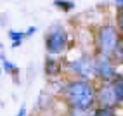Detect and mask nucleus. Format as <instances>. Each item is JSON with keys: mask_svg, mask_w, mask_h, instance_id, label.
Here are the masks:
<instances>
[{"mask_svg": "<svg viewBox=\"0 0 123 116\" xmlns=\"http://www.w3.org/2000/svg\"><path fill=\"white\" fill-rule=\"evenodd\" d=\"M69 99L76 107L83 109V107L90 106V102H92V99H94V94H92V90H90V87L87 83L76 81V83H73L69 87Z\"/></svg>", "mask_w": 123, "mask_h": 116, "instance_id": "1", "label": "nucleus"}, {"mask_svg": "<svg viewBox=\"0 0 123 116\" xmlns=\"http://www.w3.org/2000/svg\"><path fill=\"white\" fill-rule=\"evenodd\" d=\"M66 45V35L62 30H54L47 38V47L50 52H61Z\"/></svg>", "mask_w": 123, "mask_h": 116, "instance_id": "2", "label": "nucleus"}, {"mask_svg": "<svg viewBox=\"0 0 123 116\" xmlns=\"http://www.w3.org/2000/svg\"><path fill=\"white\" fill-rule=\"evenodd\" d=\"M99 42H101V49L104 54H109L114 47H116V33H114L113 28H104L101 31V37H99Z\"/></svg>", "mask_w": 123, "mask_h": 116, "instance_id": "3", "label": "nucleus"}, {"mask_svg": "<svg viewBox=\"0 0 123 116\" xmlns=\"http://www.w3.org/2000/svg\"><path fill=\"white\" fill-rule=\"evenodd\" d=\"M101 101L106 106H113L116 102V92H114V87H104L101 90Z\"/></svg>", "mask_w": 123, "mask_h": 116, "instance_id": "4", "label": "nucleus"}, {"mask_svg": "<svg viewBox=\"0 0 123 116\" xmlns=\"http://www.w3.org/2000/svg\"><path fill=\"white\" fill-rule=\"evenodd\" d=\"M97 69H99V73L102 74L104 78H109V76H113V66L109 64V61L106 59V57L99 61V66H97Z\"/></svg>", "mask_w": 123, "mask_h": 116, "instance_id": "5", "label": "nucleus"}, {"mask_svg": "<svg viewBox=\"0 0 123 116\" xmlns=\"http://www.w3.org/2000/svg\"><path fill=\"white\" fill-rule=\"evenodd\" d=\"M114 92H116V99H118V101H123V80L118 81V85L114 87Z\"/></svg>", "mask_w": 123, "mask_h": 116, "instance_id": "6", "label": "nucleus"}, {"mask_svg": "<svg viewBox=\"0 0 123 116\" xmlns=\"http://www.w3.org/2000/svg\"><path fill=\"white\" fill-rule=\"evenodd\" d=\"M94 116H114L111 109H101V111H97Z\"/></svg>", "mask_w": 123, "mask_h": 116, "instance_id": "7", "label": "nucleus"}, {"mask_svg": "<svg viewBox=\"0 0 123 116\" xmlns=\"http://www.w3.org/2000/svg\"><path fill=\"white\" fill-rule=\"evenodd\" d=\"M118 23H120V28H121V31H123V11L120 12V18H118Z\"/></svg>", "mask_w": 123, "mask_h": 116, "instance_id": "8", "label": "nucleus"}, {"mask_svg": "<svg viewBox=\"0 0 123 116\" xmlns=\"http://www.w3.org/2000/svg\"><path fill=\"white\" fill-rule=\"evenodd\" d=\"M18 116H24V107H21V111H19V114Z\"/></svg>", "mask_w": 123, "mask_h": 116, "instance_id": "9", "label": "nucleus"}]
</instances>
